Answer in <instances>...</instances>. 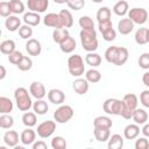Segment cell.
<instances>
[{
	"mask_svg": "<svg viewBox=\"0 0 149 149\" xmlns=\"http://www.w3.org/2000/svg\"><path fill=\"white\" fill-rule=\"evenodd\" d=\"M80 43L85 51L92 52L98 49V38H97V31L94 28L91 29H81L79 33Z\"/></svg>",
	"mask_w": 149,
	"mask_h": 149,
	"instance_id": "1",
	"label": "cell"
},
{
	"mask_svg": "<svg viewBox=\"0 0 149 149\" xmlns=\"http://www.w3.org/2000/svg\"><path fill=\"white\" fill-rule=\"evenodd\" d=\"M29 93H28V90L24 87H17L14 91V99H15L16 107L19 108V111L27 112L29 111L30 107H33V101H31Z\"/></svg>",
	"mask_w": 149,
	"mask_h": 149,
	"instance_id": "2",
	"label": "cell"
},
{
	"mask_svg": "<svg viewBox=\"0 0 149 149\" xmlns=\"http://www.w3.org/2000/svg\"><path fill=\"white\" fill-rule=\"evenodd\" d=\"M102 109L105 113L109 115H120L122 116L125 113V102L123 100L115 99V98H108L102 104Z\"/></svg>",
	"mask_w": 149,
	"mask_h": 149,
	"instance_id": "3",
	"label": "cell"
},
{
	"mask_svg": "<svg viewBox=\"0 0 149 149\" xmlns=\"http://www.w3.org/2000/svg\"><path fill=\"white\" fill-rule=\"evenodd\" d=\"M68 70L69 73L73 77H80L85 72V65L84 59L80 55H72L68 59Z\"/></svg>",
	"mask_w": 149,
	"mask_h": 149,
	"instance_id": "4",
	"label": "cell"
},
{
	"mask_svg": "<svg viewBox=\"0 0 149 149\" xmlns=\"http://www.w3.org/2000/svg\"><path fill=\"white\" fill-rule=\"evenodd\" d=\"M122 100L125 102V113H123L122 118L126 120H129V119H132L134 111L137 108L139 99L134 93H127L123 95Z\"/></svg>",
	"mask_w": 149,
	"mask_h": 149,
	"instance_id": "5",
	"label": "cell"
},
{
	"mask_svg": "<svg viewBox=\"0 0 149 149\" xmlns=\"http://www.w3.org/2000/svg\"><path fill=\"white\" fill-rule=\"evenodd\" d=\"M73 109L69 105H61L54 113V119L57 123H66L73 116Z\"/></svg>",
	"mask_w": 149,
	"mask_h": 149,
	"instance_id": "6",
	"label": "cell"
},
{
	"mask_svg": "<svg viewBox=\"0 0 149 149\" xmlns=\"http://www.w3.org/2000/svg\"><path fill=\"white\" fill-rule=\"evenodd\" d=\"M148 12L142 7H134L128 10V17L135 24H143L148 21Z\"/></svg>",
	"mask_w": 149,
	"mask_h": 149,
	"instance_id": "7",
	"label": "cell"
},
{
	"mask_svg": "<svg viewBox=\"0 0 149 149\" xmlns=\"http://www.w3.org/2000/svg\"><path fill=\"white\" fill-rule=\"evenodd\" d=\"M37 135L41 137V139H48L50 137L54 132L56 130V122L55 121H51V120H47V121H43L42 123H40L37 126Z\"/></svg>",
	"mask_w": 149,
	"mask_h": 149,
	"instance_id": "8",
	"label": "cell"
},
{
	"mask_svg": "<svg viewBox=\"0 0 149 149\" xmlns=\"http://www.w3.org/2000/svg\"><path fill=\"white\" fill-rule=\"evenodd\" d=\"M49 6V0H28L27 7L30 12L35 13H43L47 10Z\"/></svg>",
	"mask_w": 149,
	"mask_h": 149,
	"instance_id": "9",
	"label": "cell"
},
{
	"mask_svg": "<svg viewBox=\"0 0 149 149\" xmlns=\"http://www.w3.org/2000/svg\"><path fill=\"white\" fill-rule=\"evenodd\" d=\"M29 92H30L31 97H34L35 99H43L47 94L44 85L40 81H33L29 86Z\"/></svg>",
	"mask_w": 149,
	"mask_h": 149,
	"instance_id": "10",
	"label": "cell"
},
{
	"mask_svg": "<svg viewBox=\"0 0 149 149\" xmlns=\"http://www.w3.org/2000/svg\"><path fill=\"white\" fill-rule=\"evenodd\" d=\"M48 100L54 105H62L65 101V94L62 90L51 88L48 92Z\"/></svg>",
	"mask_w": 149,
	"mask_h": 149,
	"instance_id": "11",
	"label": "cell"
},
{
	"mask_svg": "<svg viewBox=\"0 0 149 149\" xmlns=\"http://www.w3.org/2000/svg\"><path fill=\"white\" fill-rule=\"evenodd\" d=\"M88 87H90V84L87 81V79L85 78H77L73 83H72V88L73 91L79 94V95H83V94H86L87 91H88Z\"/></svg>",
	"mask_w": 149,
	"mask_h": 149,
	"instance_id": "12",
	"label": "cell"
},
{
	"mask_svg": "<svg viewBox=\"0 0 149 149\" xmlns=\"http://www.w3.org/2000/svg\"><path fill=\"white\" fill-rule=\"evenodd\" d=\"M134 22L129 17H123L118 22V30L121 35H128L134 29Z\"/></svg>",
	"mask_w": 149,
	"mask_h": 149,
	"instance_id": "13",
	"label": "cell"
},
{
	"mask_svg": "<svg viewBox=\"0 0 149 149\" xmlns=\"http://www.w3.org/2000/svg\"><path fill=\"white\" fill-rule=\"evenodd\" d=\"M26 50L30 56H38L42 51V45L36 38H29L26 43Z\"/></svg>",
	"mask_w": 149,
	"mask_h": 149,
	"instance_id": "14",
	"label": "cell"
},
{
	"mask_svg": "<svg viewBox=\"0 0 149 149\" xmlns=\"http://www.w3.org/2000/svg\"><path fill=\"white\" fill-rule=\"evenodd\" d=\"M43 23L47 27H51V28H61L62 27L59 15L56 13H48L43 17Z\"/></svg>",
	"mask_w": 149,
	"mask_h": 149,
	"instance_id": "15",
	"label": "cell"
},
{
	"mask_svg": "<svg viewBox=\"0 0 149 149\" xmlns=\"http://www.w3.org/2000/svg\"><path fill=\"white\" fill-rule=\"evenodd\" d=\"M20 139H21V142L22 144L24 146H30L35 142V139H36V133L35 130L31 129V127H27L20 135Z\"/></svg>",
	"mask_w": 149,
	"mask_h": 149,
	"instance_id": "16",
	"label": "cell"
},
{
	"mask_svg": "<svg viewBox=\"0 0 149 149\" xmlns=\"http://www.w3.org/2000/svg\"><path fill=\"white\" fill-rule=\"evenodd\" d=\"M19 141H21V139H19V134L15 130H7L3 135V142L8 147L15 148L17 146Z\"/></svg>",
	"mask_w": 149,
	"mask_h": 149,
	"instance_id": "17",
	"label": "cell"
},
{
	"mask_svg": "<svg viewBox=\"0 0 149 149\" xmlns=\"http://www.w3.org/2000/svg\"><path fill=\"white\" fill-rule=\"evenodd\" d=\"M140 134V127L137 123H130L127 125L123 129V136L126 140H134Z\"/></svg>",
	"mask_w": 149,
	"mask_h": 149,
	"instance_id": "18",
	"label": "cell"
},
{
	"mask_svg": "<svg viewBox=\"0 0 149 149\" xmlns=\"http://www.w3.org/2000/svg\"><path fill=\"white\" fill-rule=\"evenodd\" d=\"M59 19H61V24L64 28H71L73 26V16L68 9H62L59 13Z\"/></svg>",
	"mask_w": 149,
	"mask_h": 149,
	"instance_id": "19",
	"label": "cell"
},
{
	"mask_svg": "<svg viewBox=\"0 0 149 149\" xmlns=\"http://www.w3.org/2000/svg\"><path fill=\"white\" fill-rule=\"evenodd\" d=\"M94 137L99 142H106L108 141L111 136V128H102V127H94L93 130Z\"/></svg>",
	"mask_w": 149,
	"mask_h": 149,
	"instance_id": "20",
	"label": "cell"
},
{
	"mask_svg": "<svg viewBox=\"0 0 149 149\" xmlns=\"http://www.w3.org/2000/svg\"><path fill=\"white\" fill-rule=\"evenodd\" d=\"M76 48H77V43H76L74 38L71 36H68L63 42L59 43V49L65 54H70V52L74 51Z\"/></svg>",
	"mask_w": 149,
	"mask_h": 149,
	"instance_id": "21",
	"label": "cell"
},
{
	"mask_svg": "<svg viewBox=\"0 0 149 149\" xmlns=\"http://www.w3.org/2000/svg\"><path fill=\"white\" fill-rule=\"evenodd\" d=\"M5 26L8 31H16L21 27V20L15 15H9L8 17H6Z\"/></svg>",
	"mask_w": 149,
	"mask_h": 149,
	"instance_id": "22",
	"label": "cell"
},
{
	"mask_svg": "<svg viewBox=\"0 0 149 149\" xmlns=\"http://www.w3.org/2000/svg\"><path fill=\"white\" fill-rule=\"evenodd\" d=\"M23 22L28 26H31V27H35V26H38L40 22H41V16L38 15V13H35V12H28V13H24L23 14Z\"/></svg>",
	"mask_w": 149,
	"mask_h": 149,
	"instance_id": "23",
	"label": "cell"
},
{
	"mask_svg": "<svg viewBox=\"0 0 149 149\" xmlns=\"http://www.w3.org/2000/svg\"><path fill=\"white\" fill-rule=\"evenodd\" d=\"M68 36H70L69 30H68V28H64V27L55 28L52 31V40L55 43H58V44L61 42H63Z\"/></svg>",
	"mask_w": 149,
	"mask_h": 149,
	"instance_id": "24",
	"label": "cell"
},
{
	"mask_svg": "<svg viewBox=\"0 0 149 149\" xmlns=\"http://www.w3.org/2000/svg\"><path fill=\"white\" fill-rule=\"evenodd\" d=\"M128 56H129L128 49L125 48V47H119L118 48V54H116V58H115L114 65H118V66L123 65L128 61Z\"/></svg>",
	"mask_w": 149,
	"mask_h": 149,
	"instance_id": "25",
	"label": "cell"
},
{
	"mask_svg": "<svg viewBox=\"0 0 149 149\" xmlns=\"http://www.w3.org/2000/svg\"><path fill=\"white\" fill-rule=\"evenodd\" d=\"M128 9H129V5L126 0H120L113 6V12L118 16H125L128 13Z\"/></svg>",
	"mask_w": 149,
	"mask_h": 149,
	"instance_id": "26",
	"label": "cell"
},
{
	"mask_svg": "<svg viewBox=\"0 0 149 149\" xmlns=\"http://www.w3.org/2000/svg\"><path fill=\"white\" fill-rule=\"evenodd\" d=\"M108 149H121L123 147V137L120 134H113L108 139Z\"/></svg>",
	"mask_w": 149,
	"mask_h": 149,
	"instance_id": "27",
	"label": "cell"
},
{
	"mask_svg": "<svg viewBox=\"0 0 149 149\" xmlns=\"http://www.w3.org/2000/svg\"><path fill=\"white\" fill-rule=\"evenodd\" d=\"M85 63L92 68H97L101 64V56L94 51L87 52V55L85 56Z\"/></svg>",
	"mask_w": 149,
	"mask_h": 149,
	"instance_id": "28",
	"label": "cell"
},
{
	"mask_svg": "<svg viewBox=\"0 0 149 149\" xmlns=\"http://www.w3.org/2000/svg\"><path fill=\"white\" fill-rule=\"evenodd\" d=\"M33 109L37 115H44L48 112L49 106L48 102L44 101L43 99H36V101L33 102Z\"/></svg>",
	"mask_w": 149,
	"mask_h": 149,
	"instance_id": "29",
	"label": "cell"
},
{
	"mask_svg": "<svg viewBox=\"0 0 149 149\" xmlns=\"http://www.w3.org/2000/svg\"><path fill=\"white\" fill-rule=\"evenodd\" d=\"M132 119L137 125H144L148 121V113L142 108H136L134 111V113H133Z\"/></svg>",
	"mask_w": 149,
	"mask_h": 149,
	"instance_id": "30",
	"label": "cell"
},
{
	"mask_svg": "<svg viewBox=\"0 0 149 149\" xmlns=\"http://www.w3.org/2000/svg\"><path fill=\"white\" fill-rule=\"evenodd\" d=\"M112 126H113V121H112V119L108 118V116L100 115V116H97V118L93 120V127L112 128Z\"/></svg>",
	"mask_w": 149,
	"mask_h": 149,
	"instance_id": "31",
	"label": "cell"
},
{
	"mask_svg": "<svg viewBox=\"0 0 149 149\" xmlns=\"http://www.w3.org/2000/svg\"><path fill=\"white\" fill-rule=\"evenodd\" d=\"M0 51L3 55H10L15 51V42L13 40H5L0 43Z\"/></svg>",
	"mask_w": 149,
	"mask_h": 149,
	"instance_id": "32",
	"label": "cell"
},
{
	"mask_svg": "<svg viewBox=\"0 0 149 149\" xmlns=\"http://www.w3.org/2000/svg\"><path fill=\"white\" fill-rule=\"evenodd\" d=\"M37 118H36V113L35 112H24L22 115V123L26 127H34L36 125Z\"/></svg>",
	"mask_w": 149,
	"mask_h": 149,
	"instance_id": "33",
	"label": "cell"
},
{
	"mask_svg": "<svg viewBox=\"0 0 149 149\" xmlns=\"http://www.w3.org/2000/svg\"><path fill=\"white\" fill-rule=\"evenodd\" d=\"M13 111V102L7 97H0V113H10Z\"/></svg>",
	"mask_w": 149,
	"mask_h": 149,
	"instance_id": "34",
	"label": "cell"
},
{
	"mask_svg": "<svg viewBox=\"0 0 149 149\" xmlns=\"http://www.w3.org/2000/svg\"><path fill=\"white\" fill-rule=\"evenodd\" d=\"M147 33H148V28H139L135 33V42L139 44V45H143L146 43H148L147 41Z\"/></svg>",
	"mask_w": 149,
	"mask_h": 149,
	"instance_id": "35",
	"label": "cell"
},
{
	"mask_svg": "<svg viewBox=\"0 0 149 149\" xmlns=\"http://www.w3.org/2000/svg\"><path fill=\"white\" fill-rule=\"evenodd\" d=\"M111 9L108 7H101L98 9L97 12V20H98V23L99 22H105V21H109L111 20Z\"/></svg>",
	"mask_w": 149,
	"mask_h": 149,
	"instance_id": "36",
	"label": "cell"
},
{
	"mask_svg": "<svg viewBox=\"0 0 149 149\" xmlns=\"http://www.w3.org/2000/svg\"><path fill=\"white\" fill-rule=\"evenodd\" d=\"M14 125V119L9 113H5L0 115V127L2 129H9Z\"/></svg>",
	"mask_w": 149,
	"mask_h": 149,
	"instance_id": "37",
	"label": "cell"
},
{
	"mask_svg": "<svg viewBox=\"0 0 149 149\" xmlns=\"http://www.w3.org/2000/svg\"><path fill=\"white\" fill-rule=\"evenodd\" d=\"M85 78L87 79L88 83H92V84H95V83H99L100 79H101V73L95 70V69H90L86 71V74H85Z\"/></svg>",
	"mask_w": 149,
	"mask_h": 149,
	"instance_id": "38",
	"label": "cell"
},
{
	"mask_svg": "<svg viewBox=\"0 0 149 149\" xmlns=\"http://www.w3.org/2000/svg\"><path fill=\"white\" fill-rule=\"evenodd\" d=\"M118 48L116 45H112V47H108L105 51V59L108 62V63H112L114 64L115 62V58H116V54H118Z\"/></svg>",
	"mask_w": 149,
	"mask_h": 149,
	"instance_id": "39",
	"label": "cell"
},
{
	"mask_svg": "<svg viewBox=\"0 0 149 149\" xmlns=\"http://www.w3.org/2000/svg\"><path fill=\"white\" fill-rule=\"evenodd\" d=\"M9 6L13 14H22L24 12V5L21 0H9Z\"/></svg>",
	"mask_w": 149,
	"mask_h": 149,
	"instance_id": "40",
	"label": "cell"
},
{
	"mask_svg": "<svg viewBox=\"0 0 149 149\" xmlns=\"http://www.w3.org/2000/svg\"><path fill=\"white\" fill-rule=\"evenodd\" d=\"M79 26L81 29H91V28H94V22L93 20L87 16V15H83L79 17V21H78Z\"/></svg>",
	"mask_w": 149,
	"mask_h": 149,
	"instance_id": "41",
	"label": "cell"
},
{
	"mask_svg": "<svg viewBox=\"0 0 149 149\" xmlns=\"http://www.w3.org/2000/svg\"><path fill=\"white\" fill-rule=\"evenodd\" d=\"M16 66H17L19 70H21V71H29V70L31 69V66H33V61H31L30 57L23 56L22 59L19 62V64H17Z\"/></svg>",
	"mask_w": 149,
	"mask_h": 149,
	"instance_id": "42",
	"label": "cell"
},
{
	"mask_svg": "<svg viewBox=\"0 0 149 149\" xmlns=\"http://www.w3.org/2000/svg\"><path fill=\"white\" fill-rule=\"evenodd\" d=\"M19 35L23 40H29L33 36V28H31V26H28L26 23L23 26H21L20 29H19Z\"/></svg>",
	"mask_w": 149,
	"mask_h": 149,
	"instance_id": "43",
	"label": "cell"
},
{
	"mask_svg": "<svg viewBox=\"0 0 149 149\" xmlns=\"http://www.w3.org/2000/svg\"><path fill=\"white\" fill-rule=\"evenodd\" d=\"M66 141L62 136H55L51 140V148L52 149H65L66 148Z\"/></svg>",
	"mask_w": 149,
	"mask_h": 149,
	"instance_id": "44",
	"label": "cell"
},
{
	"mask_svg": "<svg viewBox=\"0 0 149 149\" xmlns=\"http://www.w3.org/2000/svg\"><path fill=\"white\" fill-rule=\"evenodd\" d=\"M137 63H139V65H140L141 69L148 70V69H149V52H143V54L139 57Z\"/></svg>",
	"mask_w": 149,
	"mask_h": 149,
	"instance_id": "45",
	"label": "cell"
},
{
	"mask_svg": "<svg viewBox=\"0 0 149 149\" xmlns=\"http://www.w3.org/2000/svg\"><path fill=\"white\" fill-rule=\"evenodd\" d=\"M70 9H73V10H80L84 8L85 6V0H69L68 3Z\"/></svg>",
	"mask_w": 149,
	"mask_h": 149,
	"instance_id": "46",
	"label": "cell"
},
{
	"mask_svg": "<svg viewBox=\"0 0 149 149\" xmlns=\"http://www.w3.org/2000/svg\"><path fill=\"white\" fill-rule=\"evenodd\" d=\"M22 57H23L22 52H21V51L15 50V51H14V52H12L10 55H8V61H9V63H10V64H13V65H17V64H19V62L22 59Z\"/></svg>",
	"mask_w": 149,
	"mask_h": 149,
	"instance_id": "47",
	"label": "cell"
},
{
	"mask_svg": "<svg viewBox=\"0 0 149 149\" xmlns=\"http://www.w3.org/2000/svg\"><path fill=\"white\" fill-rule=\"evenodd\" d=\"M12 10H10V6H9V2H6V1H1L0 2V15L2 17H8L10 15Z\"/></svg>",
	"mask_w": 149,
	"mask_h": 149,
	"instance_id": "48",
	"label": "cell"
},
{
	"mask_svg": "<svg viewBox=\"0 0 149 149\" xmlns=\"http://www.w3.org/2000/svg\"><path fill=\"white\" fill-rule=\"evenodd\" d=\"M149 148V141L147 137H139L135 142V149H148Z\"/></svg>",
	"mask_w": 149,
	"mask_h": 149,
	"instance_id": "49",
	"label": "cell"
},
{
	"mask_svg": "<svg viewBox=\"0 0 149 149\" xmlns=\"http://www.w3.org/2000/svg\"><path fill=\"white\" fill-rule=\"evenodd\" d=\"M115 37H116V31L114 30V28H111V29L106 30L105 33H102V38H104L105 41H107V42L114 41Z\"/></svg>",
	"mask_w": 149,
	"mask_h": 149,
	"instance_id": "50",
	"label": "cell"
},
{
	"mask_svg": "<svg viewBox=\"0 0 149 149\" xmlns=\"http://www.w3.org/2000/svg\"><path fill=\"white\" fill-rule=\"evenodd\" d=\"M140 101L144 107L149 108V90L142 91V93L140 94Z\"/></svg>",
	"mask_w": 149,
	"mask_h": 149,
	"instance_id": "51",
	"label": "cell"
},
{
	"mask_svg": "<svg viewBox=\"0 0 149 149\" xmlns=\"http://www.w3.org/2000/svg\"><path fill=\"white\" fill-rule=\"evenodd\" d=\"M98 28H99V31L102 34V33H105L106 30L113 28L112 21L109 20V21H105V22H99V23H98Z\"/></svg>",
	"mask_w": 149,
	"mask_h": 149,
	"instance_id": "52",
	"label": "cell"
},
{
	"mask_svg": "<svg viewBox=\"0 0 149 149\" xmlns=\"http://www.w3.org/2000/svg\"><path fill=\"white\" fill-rule=\"evenodd\" d=\"M31 146H33V149H48L47 143L44 141H42V140H40L37 142H34Z\"/></svg>",
	"mask_w": 149,
	"mask_h": 149,
	"instance_id": "53",
	"label": "cell"
},
{
	"mask_svg": "<svg viewBox=\"0 0 149 149\" xmlns=\"http://www.w3.org/2000/svg\"><path fill=\"white\" fill-rule=\"evenodd\" d=\"M142 81H143V84H144L147 87H149V71H147V72L143 73V76H142Z\"/></svg>",
	"mask_w": 149,
	"mask_h": 149,
	"instance_id": "54",
	"label": "cell"
},
{
	"mask_svg": "<svg viewBox=\"0 0 149 149\" xmlns=\"http://www.w3.org/2000/svg\"><path fill=\"white\" fill-rule=\"evenodd\" d=\"M141 132H142L143 136L149 137V123H144V126H143V128L141 129Z\"/></svg>",
	"mask_w": 149,
	"mask_h": 149,
	"instance_id": "55",
	"label": "cell"
},
{
	"mask_svg": "<svg viewBox=\"0 0 149 149\" xmlns=\"http://www.w3.org/2000/svg\"><path fill=\"white\" fill-rule=\"evenodd\" d=\"M0 70H1V74H0V79H3L6 77V69L3 65H0Z\"/></svg>",
	"mask_w": 149,
	"mask_h": 149,
	"instance_id": "56",
	"label": "cell"
},
{
	"mask_svg": "<svg viewBox=\"0 0 149 149\" xmlns=\"http://www.w3.org/2000/svg\"><path fill=\"white\" fill-rule=\"evenodd\" d=\"M52 1L56 2V3H61L62 5V3H68L69 0H52Z\"/></svg>",
	"mask_w": 149,
	"mask_h": 149,
	"instance_id": "57",
	"label": "cell"
},
{
	"mask_svg": "<svg viewBox=\"0 0 149 149\" xmlns=\"http://www.w3.org/2000/svg\"><path fill=\"white\" fill-rule=\"evenodd\" d=\"M92 2H94V3H100V2H102L104 0H91Z\"/></svg>",
	"mask_w": 149,
	"mask_h": 149,
	"instance_id": "58",
	"label": "cell"
},
{
	"mask_svg": "<svg viewBox=\"0 0 149 149\" xmlns=\"http://www.w3.org/2000/svg\"><path fill=\"white\" fill-rule=\"evenodd\" d=\"M147 41H148V43H149V29H148V33H147Z\"/></svg>",
	"mask_w": 149,
	"mask_h": 149,
	"instance_id": "59",
	"label": "cell"
},
{
	"mask_svg": "<svg viewBox=\"0 0 149 149\" xmlns=\"http://www.w3.org/2000/svg\"><path fill=\"white\" fill-rule=\"evenodd\" d=\"M148 22H149V16H148Z\"/></svg>",
	"mask_w": 149,
	"mask_h": 149,
	"instance_id": "60",
	"label": "cell"
}]
</instances>
